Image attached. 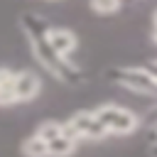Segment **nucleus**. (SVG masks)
<instances>
[{
    "mask_svg": "<svg viewBox=\"0 0 157 157\" xmlns=\"http://www.w3.org/2000/svg\"><path fill=\"white\" fill-rule=\"evenodd\" d=\"M76 145H78V140L74 135H69L64 128V135H59L49 142V157H71L76 152Z\"/></svg>",
    "mask_w": 157,
    "mask_h": 157,
    "instance_id": "7",
    "label": "nucleus"
},
{
    "mask_svg": "<svg viewBox=\"0 0 157 157\" xmlns=\"http://www.w3.org/2000/svg\"><path fill=\"white\" fill-rule=\"evenodd\" d=\"M34 135H39L42 140L52 142L54 137L64 135V123H59V120H44V123H39V128H37Z\"/></svg>",
    "mask_w": 157,
    "mask_h": 157,
    "instance_id": "10",
    "label": "nucleus"
},
{
    "mask_svg": "<svg viewBox=\"0 0 157 157\" xmlns=\"http://www.w3.org/2000/svg\"><path fill=\"white\" fill-rule=\"evenodd\" d=\"M42 91V78L29 71V69H22L15 74V93H17V103H29L39 96Z\"/></svg>",
    "mask_w": 157,
    "mask_h": 157,
    "instance_id": "5",
    "label": "nucleus"
},
{
    "mask_svg": "<svg viewBox=\"0 0 157 157\" xmlns=\"http://www.w3.org/2000/svg\"><path fill=\"white\" fill-rule=\"evenodd\" d=\"M88 7L96 15L108 17V15H115V12L123 10V0H88Z\"/></svg>",
    "mask_w": 157,
    "mask_h": 157,
    "instance_id": "9",
    "label": "nucleus"
},
{
    "mask_svg": "<svg viewBox=\"0 0 157 157\" xmlns=\"http://www.w3.org/2000/svg\"><path fill=\"white\" fill-rule=\"evenodd\" d=\"M110 76L115 83H120L132 93H142V96L157 93V81L150 66H120V69H113Z\"/></svg>",
    "mask_w": 157,
    "mask_h": 157,
    "instance_id": "2",
    "label": "nucleus"
},
{
    "mask_svg": "<svg viewBox=\"0 0 157 157\" xmlns=\"http://www.w3.org/2000/svg\"><path fill=\"white\" fill-rule=\"evenodd\" d=\"M152 25H155V27H157V7H155V10H152Z\"/></svg>",
    "mask_w": 157,
    "mask_h": 157,
    "instance_id": "11",
    "label": "nucleus"
},
{
    "mask_svg": "<svg viewBox=\"0 0 157 157\" xmlns=\"http://www.w3.org/2000/svg\"><path fill=\"white\" fill-rule=\"evenodd\" d=\"M44 39H47V44H49L61 59H66L69 54H74L76 47H78V37H76V32L69 29V27H47V29H44Z\"/></svg>",
    "mask_w": 157,
    "mask_h": 157,
    "instance_id": "4",
    "label": "nucleus"
},
{
    "mask_svg": "<svg viewBox=\"0 0 157 157\" xmlns=\"http://www.w3.org/2000/svg\"><path fill=\"white\" fill-rule=\"evenodd\" d=\"M22 155L25 157H49V142L47 140H42L39 135H32V137H27L25 142H22Z\"/></svg>",
    "mask_w": 157,
    "mask_h": 157,
    "instance_id": "8",
    "label": "nucleus"
},
{
    "mask_svg": "<svg viewBox=\"0 0 157 157\" xmlns=\"http://www.w3.org/2000/svg\"><path fill=\"white\" fill-rule=\"evenodd\" d=\"M15 74L10 66H0V108L5 105H15L17 103V93H15Z\"/></svg>",
    "mask_w": 157,
    "mask_h": 157,
    "instance_id": "6",
    "label": "nucleus"
},
{
    "mask_svg": "<svg viewBox=\"0 0 157 157\" xmlns=\"http://www.w3.org/2000/svg\"><path fill=\"white\" fill-rule=\"evenodd\" d=\"M93 113L103 123L108 135H132L140 128V115L118 103H101L98 108H93Z\"/></svg>",
    "mask_w": 157,
    "mask_h": 157,
    "instance_id": "1",
    "label": "nucleus"
},
{
    "mask_svg": "<svg viewBox=\"0 0 157 157\" xmlns=\"http://www.w3.org/2000/svg\"><path fill=\"white\" fill-rule=\"evenodd\" d=\"M150 71H152V74H155V81H157V61H155V64H152V66H150Z\"/></svg>",
    "mask_w": 157,
    "mask_h": 157,
    "instance_id": "12",
    "label": "nucleus"
},
{
    "mask_svg": "<svg viewBox=\"0 0 157 157\" xmlns=\"http://www.w3.org/2000/svg\"><path fill=\"white\" fill-rule=\"evenodd\" d=\"M64 128L76 140H103V137H108V130L103 128V123L96 118L93 110H76L64 123Z\"/></svg>",
    "mask_w": 157,
    "mask_h": 157,
    "instance_id": "3",
    "label": "nucleus"
},
{
    "mask_svg": "<svg viewBox=\"0 0 157 157\" xmlns=\"http://www.w3.org/2000/svg\"><path fill=\"white\" fill-rule=\"evenodd\" d=\"M152 42H155V44H157V27H155V29H152Z\"/></svg>",
    "mask_w": 157,
    "mask_h": 157,
    "instance_id": "13",
    "label": "nucleus"
}]
</instances>
